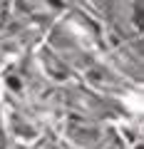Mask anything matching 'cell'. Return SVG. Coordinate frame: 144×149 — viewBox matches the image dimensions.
I'll list each match as a JSON object with an SVG mask.
<instances>
[]
</instances>
